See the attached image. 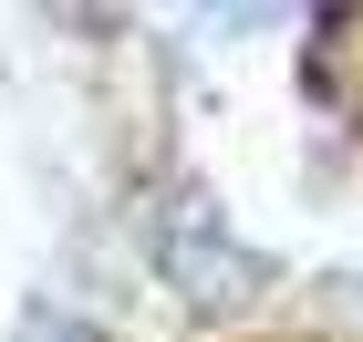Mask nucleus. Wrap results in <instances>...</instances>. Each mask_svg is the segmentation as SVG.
<instances>
[{
    "mask_svg": "<svg viewBox=\"0 0 363 342\" xmlns=\"http://www.w3.org/2000/svg\"><path fill=\"white\" fill-rule=\"evenodd\" d=\"M250 342H259V332H250ZM270 342H322V332H270Z\"/></svg>",
    "mask_w": 363,
    "mask_h": 342,
    "instance_id": "f257e3e1",
    "label": "nucleus"
}]
</instances>
